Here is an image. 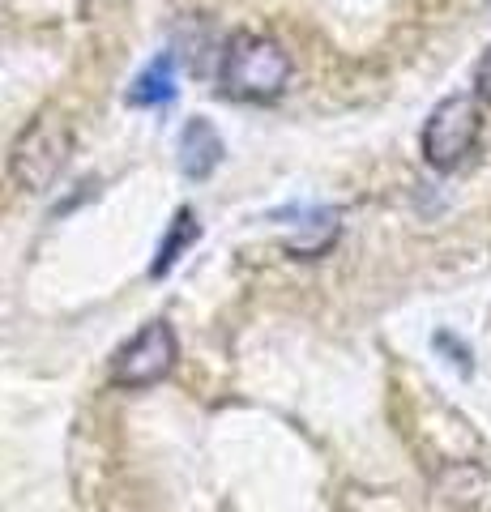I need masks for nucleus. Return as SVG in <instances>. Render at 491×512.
Returning <instances> with one entry per match:
<instances>
[{
    "mask_svg": "<svg viewBox=\"0 0 491 512\" xmlns=\"http://www.w3.org/2000/svg\"><path fill=\"white\" fill-rule=\"evenodd\" d=\"M73 150V133L69 124L43 111L39 120H30V128L18 137V146L9 154V180L22 192H47L56 184V175L65 171Z\"/></svg>",
    "mask_w": 491,
    "mask_h": 512,
    "instance_id": "2",
    "label": "nucleus"
},
{
    "mask_svg": "<svg viewBox=\"0 0 491 512\" xmlns=\"http://www.w3.org/2000/svg\"><path fill=\"white\" fill-rule=\"evenodd\" d=\"M223 154H227L223 137H218V128L205 116L184 124V133L176 141V158H180V171L188 175V180H210L214 167L223 163Z\"/></svg>",
    "mask_w": 491,
    "mask_h": 512,
    "instance_id": "5",
    "label": "nucleus"
},
{
    "mask_svg": "<svg viewBox=\"0 0 491 512\" xmlns=\"http://www.w3.org/2000/svg\"><path fill=\"white\" fill-rule=\"evenodd\" d=\"M193 239H197V218H193V210H176V218H171V227H167V235H163V244H158V256H154V265H150V278L171 274V269H176V261H180V252L193 244Z\"/></svg>",
    "mask_w": 491,
    "mask_h": 512,
    "instance_id": "7",
    "label": "nucleus"
},
{
    "mask_svg": "<svg viewBox=\"0 0 491 512\" xmlns=\"http://www.w3.org/2000/svg\"><path fill=\"white\" fill-rule=\"evenodd\" d=\"M483 133V111H479V94H449L423 124V158L436 171H453L479 146Z\"/></svg>",
    "mask_w": 491,
    "mask_h": 512,
    "instance_id": "3",
    "label": "nucleus"
},
{
    "mask_svg": "<svg viewBox=\"0 0 491 512\" xmlns=\"http://www.w3.org/2000/svg\"><path fill=\"white\" fill-rule=\"evenodd\" d=\"M474 94H479V99H487V103H491V47L483 52L479 69H474Z\"/></svg>",
    "mask_w": 491,
    "mask_h": 512,
    "instance_id": "8",
    "label": "nucleus"
},
{
    "mask_svg": "<svg viewBox=\"0 0 491 512\" xmlns=\"http://www.w3.org/2000/svg\"><path fill=\"white\" fill-rule=\"evenodd\" d=\"M487 5H491V0H487Z\"/></svg>",
    "mask_w": 491,
    "mask_h": 512,
    "instance_id": "9",
    "label": "nucleus"
},
{
    "mask_svg": "<svg viewBox=\"0 0 491 512\" xmlns=\"http://www.w3.org/2000/svg\"><path fill=\"white\" fill-rule=\"evenodd\" d=\"M176 355H180V346H176L171 325L167 320H150L112 359V384H120V389H150V384H158L171 372Z\"/></svg>",
    "mask_w": 491,
    "mask_h": 512,
    "instance_id": "4",
    "label": "nucleus"
},
{
    "mask_svg": "<svg viewBox=\"0 0 491 512\" xmlns=\"http://www.w3.org/2000/svg\"><path fill=\"white\" fill-rule=\"evenodd\" d=\"M171 99H176V56L163 52L137 73V82L124 94V103L150 111V107H167Z\"/></svg>",
    "mask_w": 491,
    "mask_h": 512,
    "instance_id": "6",
    "label": "nucleus"
},
{
    "mask_svg": "<svg viewBox=\"0 0 491 512\" xmlns=\"http://www.w3.org/2000/svg\"><path fill=\"white\" fill-rule=\"evenodd\" d=\"M218 82L235 103H274L291 82V56L265 35H235L223 52Z\"/></svg>",
    "mask_w": 491,
    "mask_h": 512,
    "instance_id": "1",
    "label": "nucleus"
}]
</instances>
